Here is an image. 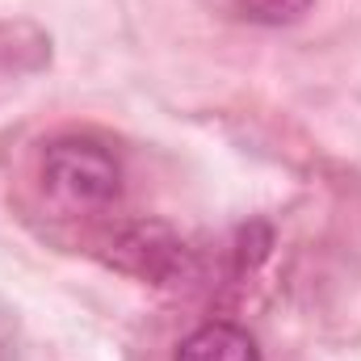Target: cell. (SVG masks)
<instances>
[{"instance_id":"cell-1","label":"cell","mask_w":361,"mask_h":361,"mask_svg":"<svg viewBox=\"0 0 361 361\" xmlns=\"http://www.w3.org/2000/svg\"><path fill=\"white\" fill-rule=\"evenodd\" d=\"M42 180L68 206H109L122 189V169L92 139H55L42 152Z\"/></svg>"},{"instance_id":"cell-2","label":"cell","mask_w":361,"mask_h":361,"mask_svg":"<svg viewBox=\"0 0 361 361\" xmlns=\"http://www.w3.org/2000/svg\"><path fill=\"white\" fill-rule=\"evenodd\" d=\"M109 261L122 273L139 277V281H180L193 269V252L185 248L177 231H169L164 223H135L126 227L114 244H109Z\"/></svg>"},{"instance_id":"cell-3","label":"cell","mask_w":361,"mask_h":361,"mask_svg":"<svg viewBox=\"0 0 361 361\" xmlns=\"http://www.w3.org/2000/svg\"><path fill=\"white\" fill-rule=\"evenodd\" d=\"M177 361H261V353L244 328L214 319V324H202L197 332H189L180 341Z\"/></svg>"},{"instance_id":"cell-4","label":"cell","mask_w":361,"mask_h":361,"mask_svg":"<svg viewBox=\"0 0 361 361\" xmlns=\"http://www.w3.org/2000/svg\"><path fill=\"white\" fill-rule=\"evenodd\" d=\"M235 4H240V13H244L248 21H261V25L298 21V17L311 8V0H235Z\"/></svg>"}]
</instances>
